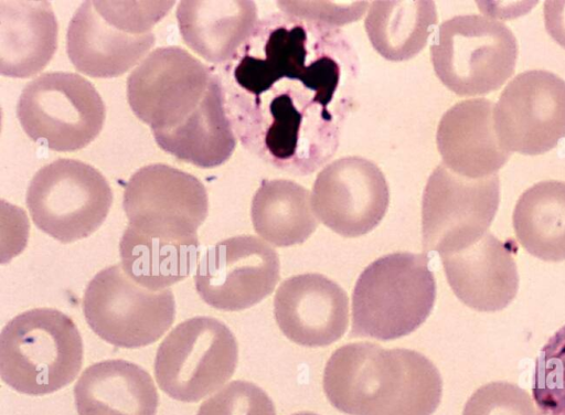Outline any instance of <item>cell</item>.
Listing matches in <instances>:
<instances>
[{
  "mask_svg": "<svg viewBox=\"0 0 565 415\" xmlns=\"http://www.w3.org/2000/svg\"><path fill=\"white\" fill-rule=\"evenodd\" d=\"M230 62L228 113L249 151L296 175L334 156L360 72L340 28L274 12L258 20Z\"/></svg>",
  "mask_w": 565,
  "mask_h": 415,
  "instance_id": "cell-1",
  "label": "cell"
},
{
  "mask_svg": "<svg viewBox=\"0 0 565 415\" xmlns=\"http://www.w3.org/2000/svg\"><path fill=\"white\" fill-rule=\"evenodd\" d=\"M323 391L333 407L349 415H431L443 381L434 363L415 350L353 342L327 361Z\"/></svg>",
  "mask_w": 565,
  "mask_h": 415,
  "instance_id": "cell-2",
  "label": "cell"
},
{
  "mask_svg": "<svg viewBox=\"0 0 565 415\" xmlns=\"http://www.w3.org/2000/svg\"><path fill=\"white\" fill-rule=\"evenodd\" d=\"M436 298L425 253L398 252L369 264L352 292V337L388 341L415 331Z\"/></svg>",
  "mask_w": 565,
  "mask_h": 415,
  "instance_id": "cell-3",
  "label": "cell"
},
{
  "mask_svg": "<svg viewBox=\"0 0 565 415\" xmlns=\"http://www.w3.org/2000/svg\"><path fill=\"white\" fill-rule=\"evenodd\" d=\"M174 1H85L75 11L66 34L74 67L92 77H116L153 46L151 31Z\"/></svg>",
  "mask_w": 565,
  "mask_h": 415,
  "instance_id": "cell-4",
  "label": "cell"
},
{
  "mask_svg": "<svg viewBox=\"0 0 565 415\" xmlns=\"http://www.w3.org/2000/svg\"><path fill=\"white\" fill-rule=\"evenodd\" d=\"M83 364V341L74 321L56 309L36 308L11 319L0 334V375L28 395L68 385Z\"/></svg>",
  "mask_w": 565,
  "mask_h": 415,
  "instance_id": "cell-5",
  "label": "cell"
},
{
  "mask_svg": "<svg viewBox=\"0 0 565 415\" xmlns=\"http://www.w3.org/2000/svg\"><path fill=\"white\" fill-rule=\"evenodd\" d=\"M437 77L460 96L488 94L513 74L518 42L501 21L461 14L444 21L430 45Z\"/></svg>",
  "mask_w": 565,
  "mask_h": 415,
  "instance_id": "cell-6",
  "label": "cell"
},
{
  "mask_svg": "<svg viewBox=\"0 0 565 415\" xmlns=\"http://www.w3.org/2000/svg\"><path fill=\"white\" fill-rule=\"evenodd\" d=\"M105 104L94 87L75 73L52 72L22 91L17 115L25 134L55 151L86 147L100 132Z\"/></svg>",
  "mask_w": 565,
  "mask_h": 415,
  "instance_id": "cell-7",
  "label": "cell"
},
{
  "mask_svg": "<svg viewBox=\"0 0 565 415\" xmlns=\"http://www.w3.org/2000/svg\"><path fill=\"white\" fill-rule=\"evenodd\" d=\"M238 348L230 328L205 316L179 323L161 342L154 358L160 389L181 402H198L232 377Z\"/></svg>",
  "mask_w": 565,
  "mask_h": 415,
  "instance_id": "cell-8",
  "label": "cell"
},
{
  "mask_svg": "<svg viewBox=\"0 0 565 415\" xmlns=\"http://www.w3.org/2000/svg\"><path fill=\"white\" fill-rule=\"evenodd\" d=\"M25 201L39 230L62 243H72L89 236L103 224L113 192L94 167L57 159L34 174Z\"/></svg>",
  "mask_w": 565,
  "mask_h": 415,
  "instance_id": "cell-9",
  "label": "cell"
},
{
  "mask_svg": "<svg viewBox=\"0 0 565 415\" xmlns=\"http://www.w3.org/2000/svg\"><path fill=\"white\" fill-rule=\"evenodd\" d=\"M82 306L88 326L99 338L126 349L156 342L171 327L175 315L170 289H148L120 265L106 267L92 278Z\"/></svg>",
  "mask_w": 565,
  "mask_h": 415,
  "instance_id": "cell-10",
  "label": "cell"
},
{
  "mask_svg": "<svg viewBox=\"0 0 565 415\" xmlns=\"http://www.w3.org/2000/svg\"><path fill=\"white\" fill-rule=\"evenodd\" d=\"M128 228L147 237L200 245L196 231L205 221L209 199L194 175L163 163L136 171L125 187Z\"/></svg>",
  "mask_w": 565,
  "mask_h": 415,
  "instance_id": "cell-11",
  "label": "cell"
},
{
  "mask_svg": "<svg viewBox=\"0 0 565 415\" xmlns=\"http://www.w3.org/2000/svg\"><path fill=\"white\" fill-rule=\"evenodd\" d=\"M499 202L498 174L467 178L440 162L423 193L424 249L443 256L470 246L487 233Z\"/></svg>",
  "mask_w": 565,
  "mask_h": 415,
  "instance_id": "cell-12",
  "label": "cell"
},
{
  "mask_svg": "<svg viewBox=\"0 0 565 415\" xmlns=\"http://www.w3.org/2000/svg\"><path fill=\"white\" fill-rule=\"evenodd\" d=\"M211 70L178 46L158 47L127 78V98L153 137L181 127L200 107L213 78Z\"/></svg>",
  "mask_w": 565,
  "mask_h": 415,
  "instance_id": "cell-13",
  "label": "cell"
},
{
  "mask_svg": "<svg viewBox=\"0 0 565 415\" xmlns=\"http://www.w3.org/2000/svg\"><path fill=\"white\" fill-rule=\"evenodd\" d=\"M278 279L277 253L253 235L230 237L206 248L194 275L203 301L225 311L258 304L270 295Z\"/></svg>",
  "mask_w": 565,
  "mask_h": 415,
  "instance_id": "cell-14",
  "label": "cell"
},
{
  "mask_svg": "<svg viewBox=\"0 0 565 415\" xmlns=\"http://www.w3.org/2000/svg\"><path fill=\"white\" fill-rule=\"evenodd\" d=\"M494 124L509 151L551 150L565 137V81L544 70L518 74L500 94Z\"/></svg>",
  "mask_w": 565,
  "mask_h": 415,
  "instance_id": "cell-15",
  "label": "cell"
},
{
  "mask_svg": "<svg viewBox=\"0 0 565 415\" xmlns=\"http://www.w3.org/2000/svg\"><path fill=\"white\" fill-rule=\"evenodd\" d=\"M388 202L383 172L371 160L358 156L342 157L323 167L311 191L318 220L344 237H358L375 228Z\"/></svg>",
  "mask_w": 565,
  "mask_h": 415,
  "instance_id": "cell-16",
  "label": "cell"
},
{
  "mask_svg": "<svg viewBox=\"0 0 565 415\" xmlns=\"http://www.w3.org/2000/svg\"><path fill=\"white\" fill-rule=\"evenodd\" d=\"M274 315L281 332L303 347H327L347 331L349 299L335 281L308 273L285 279L274 297Z\"/></svg>",
  "mask_w": 565,
  "mask_h": 415,
  "instance_id": "cell-17",
  "label": "cell"
},
{
  "mask_svg": "<svg viewBox=\"0 0 565 415\" xmlns=\"http://www.w3.org/2000/svg\"><path fill=\"white\" fill-rule=\"evenodd\" d=\"M514 241H500L487 232L460 251L440 256L446 278L455 295L478 311H499L515 297L519 274Z\"/></svg>",
  "mask_w": 565,
  "mask_h": 415,
  "instance_id": "cell-18",
  "label": "cell"
},
{
  "mask_svg": "<svg viewBox=\"0 0 565 415\" xmlns=\"http://www.w3.org/2000/svg\"><path fill=\"white\" fill-rule=\"evenodd\" d=\"M494 104L486 98L461 100L440 118L436 142L443 163L467 178L494 174L510 158L494 124Z\"/></svg>",
  "mask_w": 565,
  "mask_h": 415,
  "instance_id": "cell-19",
  "label": "cell"
},
{
  "mask_svg": "<svg viewBox=\"0 0 565 415\" xmlns=\"http://www.w3.org/2000/svg\"><path fill=\"white\" fill-rule=\"evenodd\" d=\"M78 415H156L159 396L149 373L121 359L86 368L74 386Z\"/></svg>",
  "mask_w": 565,
  "mask_h": 415,
  "instance_id": "cell-20",
  "label": "cell"
},
{
  "mask_svg": "<svg viewBox=\"0 0 565 415\" xmlns=\"http://www.w3.org/2000/svg\"><path fill=\"white\" fill-rule=\"evenodd\" d=\"M58 25L47 1L0 2V73L30 77L41 72L57 47Z\"/></svg>",
  "mask_w": 565,
  "mask_h": 415,
  "instance_id": "cell-21",
  "label": "cell"
},
{
  "mask_svg": "<svg viewBox=\"0 0 565 415\" xmlns=\"http://www.w3.org/2000/svg\"><path fill=\"white\" fill-rule=\"evenodd\" d=\"M175 14L183 41L216 64L231 61L258 22L253 1H181Z\"/></svg>",
  "mask_w": 565,
  "mask_h": 415,
  "instance_id": "cell-22",
  "label": "cell"
},
{
  "mask_svg": "<svg viewBox=\"0 0 565 415\" xmlns=\"http://www.w3.org/2000/svg\"><path fill=\"white\" fill-rule=\"evenodd\" d=\"M225 103V89L220 77L214 74L198 110L181 127L154 137L158 146L200 168L224 163L236 146Z\"/></svg>",
  "mask_w": 565,
  "mask_h": 415,
  "instance_id": "cell-23",
  "label": "cell"
},
{
  "mask_svg": "<svg viewBox=\"0 0 565 415\" xmlns=\"http://www.w3.org/2000/svg\"><path fill=\"white\" fill-rule=\"evenodd\" d=\"M313 213L310 192L286 179H263L250 206L256 233L279 247L308 240L318 227Z\"/></svg>",
  "mask_w": 565,
  "mask_h": 415,
  "instance_id": "cell-24",
  "label": "cell"
},
{
  "mask_svg": "<svg viewBox=\"0 0 565 415\" xmlns=\"http://www.w3.org/2000/svg\"><path fill=\"white\" fill-rule=\"evenodd\" d=\"M512 220L527 253L547 262L565 260V182L541 181L526 189Z\"/></svg>",
  "mask_w": 565,
  "mask_h": 415,
  "instance_id": "cell-25",
  "label": "cell"
},
{
  "mask_svg": "<svg viewBox=\"0 0 565 415\" xmlns=\"http://www.w3.org/2000/svg\"><path fill=\"white\" fill-rule=\"evenodd\" d=\"M436 23V4L433 1H373L364 20L375 51L394 62L417 55Z\"/></svg>",
  "mask_w": 565,
  "mask_h": 415,
  "instance_id": "cell-26",
  "label": "cell"
},
{
  "mask_svg": "<svg viewBox=\"0 0 565 415\" xmlns=\"http://www.w3.org/2000/svg\"><path fill=\"white\" fill-rule=\"evenodd\" d=\"M121 267L139 285L159 291L190 275L200 245L151 238L128 227L119 242Z\"/></svg>",
  "mask_w": 565,
  "mask_h": 415,
  "instance_id": "cell-27",
  "label": "cell"
},
{
  "mask_svg": "<svg viewBox=\"0 0 565 415\" xmlns=\"http://www.w3.org/2000/svg\"><path fill=\"white\" fill-rule=\"evenodd\" d=\"M532 396L542 415H565V326L536 358Z\"/></svg>",
  "mask_w": 565,
  "mask_h": 415,
  "instance_id": "cell-28",
  "label": "cell"
},
{
  "mask_svg": "<svg viewBox=\"0 0 565 415\" xmlns=\"http://www.w3.org/2000/svg\"><path fill=\"white\" fill-rule=\"evenodd\" d=\"M462 415H542L526 391L509 382H491L467 401Z\"/></svg>",
  "mask_w": 565,
  "mask_h": 415,
  "instance_id": "cell-29",
  "label": "cell"
},
{
  "mask_svg": "<svg viewBox=\"0 0 565 415\" xmlns=\"http://www.w3.org/2000/svg\"><path fill=\"white\" fill-rule=\"evenodd\" d=\"M196 415H276V411L264 390L237 380L203 402Z\"/></svg>",
  "mask_w": 565,
  "mask_h": 415,
  "instance_id": "cell-30",
  "label": "cell"
},
{
  "mask_svg": "<svg viewBox=\"0 0 565 415\" xmlns=\"http://www.w3.org/2000/svg\"><path fill=\"white\" fill-rule=\"evenodd\" d=\"M277 6L282 12L339 28L359 20L369 9L370 3L364 1L349 3L279 1Z\"/></svg>",
  "mask_w": 565,
  "mask_h": 415,
  "instance_id": "cell-31",
  "label": "cell"
},
{
  "mask_svg": "<svg viewBox=\"0 0 565 415\" xmlns=\"http://www.w3.org/2000/svg\"><path fill=\"white\" fill-rule=\"evenodd\" d=\"M544 22L548 34L565 47V1L544 2Z\"/></svg>",
  "mask_w": 565,
  "mask_h": 415,
  "instance_id": "cell-32",
  "label": "cell"
},
{
  "mask_svg": "<svg viewBox=\"0 0 565 415\" xmlns=\"http://www.w3.org/2000/svg\"><path fill=\"white\" fill-rule=\"evenodd\" d=\"M291 415H318V414L312 413V412H299V413H295V414H291Z\"/></svg>",
  "mask_w": 565,
  "mask_h": 415,
  "instance_id": "cell-33",
  "label": "cell"
}]
</instances>
